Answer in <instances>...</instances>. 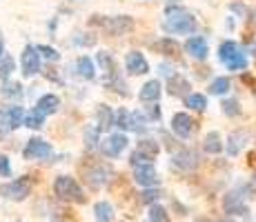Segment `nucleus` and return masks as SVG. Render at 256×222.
<instances>
[{"label": "nucleus", "mask_w": 256, "mask_h": 222, "mask_svg": "<svg viewBox=\"0 0 256 222\" xmlns=\"http://www.w3.org/2000/svg\"><path fill=\"white\" fill-rule=\"evenodd\" d=\"M196 18L190 16L187 11H172V16L163 22V31L172 36H185V33L196 31Z\"/></svg>", "instance_id": "1"}, {"label": "nucleus", "mask_w": 256, "mask_h": 222, "mask_svg": "<svg viewBox=\"0 0 256 222\" xmlns=\"http://www.w3.org/2000/svg\"><path fill=\"white\" fill-rule=\"evenodd\" d=\"M54 191H56L58 198L65 202H78V205H82L87 200V196L82 194V189L78 187V182L72 176H58L56 182H54Z\"/></svg>", "instance_id": "2"}, {"label": "nucleus", "mask_w": 256, "mask_h": 222, "mask_svg": "<svg viewBox=\"0 0 256 222\" xmlns=\"http://www.w3.org/2000/svg\"><path fill=\"white\" fill-rule=\"evenodd\" d=\"M127 145H130V140H127L125 133H112L100 142V151L110 158H116L127 149Z\"/></svg>", "instance_id": "3"}, {"label": "nucleus", "mask_w": 256, "mask_h": 222, "mask_svg": "<svg viewBox=\"0 0 256 222\" xmlns=\"http://www.w3.org/2000/svg\"><path fill=\"white\" fill-rule=\"evenodd\" d=\"M22 156L27 160H45V158L52 156V145L47 140H42V138H32L27 142V147H24Z\"/></svg>", "instance_id": "4"}, {"label": "nucleus", "mask_w": 256, "mask_h": 222, "mask_svg": "<svg viewBox=\"0 0 256 222\" xmlns=\"http://www.w3.org/2000/svg\"><path fill=\"white\" fill-rule=\"evenodd\" d=\"M29 191H32V185H29L27 178L7 182V185L0 187V194H2L4 198H9V200H24L29 196Z\"/></svg>", "instance_id": "5"}, {"label": "nucleus", "mask_w": 256, "mask_h": 222, "mask_svg": "<svg viewBox=\"0 0 256 222\" xmlns=\"http://www.w3.org/2000/svg\"><path fill=\"white\" fill-rule=\"evenodd\" d=\"M134 180L140 187H156L158 185V174H156L154 165L147 162V165H136L134 167Z\"/></svg>", "instance_id": "6"}, {"label": "nucleus", "mask_w": 256, "mask_h": 222, "mask_svg": "<svg viewBox=\"0 0 256 222\" xmlns=\"http://www.w3.org/2000/svg\"><path fill=\"white\" fill-rule=\"evenodd\" d=\"M172 131L176 133L178 138H190L192 131H194V120L190 118V113L180 111L172 118Z\"/></svg>", "instance_id": "7"}, {"label": "nucleus", "mask_w": 256, "mask_h": 222, "mask_svg": "<svg viewBox=\"0 0 256 222\" xmlns=\"http://www.w3.org/2000/svg\"><path fill=\"white\" fill-rule=\"evenodd\" d=\"M40 71V56L36 47H24L22 51V73L24 76H36Z\"/></svg>", "instance_id": "8"}, {"label": "nucleus", "mask_w": 256, "mask_h": 222, "mask_svg": "<svg viewBox=\"0 0 256 222\" xmlns=\"http://www.w3.org/2000/svg\"><path fill=\"white\" fill-rule=\"evenodd\" d=\"M125 67H127V71H130L132 76H142V73L150 71V65H147L145 56H142L140 51H132V53H127V58H125Z\"/></svg>", "instance_id": "9"}, {"label": "nucleus", "mask_w": 256, "mask_h": 222, "mask_svg": "<svg viewBox=\"0 0 256 222\" xmlns=\"http://www.w3.org/2000/svg\"><path fill=\"white\" fill-rule=\"evenodd\" d=\"M105 29L112 33V36H122V33L132 31L134 29V20L130 16H118V18H110V20L102 22Z\"/></svg>", "instance_id": "10"}, {"label": "nucleus", "mask_w": 256, "mask_h": 222, "mask_svg": "<svg viewBox=\"0 0 256 222\" xmlns=\"http://www.w3.org/2000/svg\"><path fill=\"white\" fill-rule=\"evenodd\" d=\"M185 51L190 53L192 58H196V60H203V58L208 56V40H205L203 36L190 38V40L185 42Z\"/></svg>", "instance_id": "11"}, {"label": "nucleus", "mask_w": 256, "mask_h": 222, "mask_svg": "<svg viewBox=\"0 0 256 222\" xmlns=\"http://www.w3.org/2000/svg\"><path fill=\"white\" fill-rule=\"evenodd\" d=\"M140 100L142 102H156L160 98V82L158 80H150V82H145L140 89Z\"/></svg>", "instance_id": "12"}, {"label": "nucleus", "mask_w": 256, "mask_h": 222, "mask_svg": "<svg viewBox=\"0 0 256 222\" xmlns=\"http://www.w3.org/2000/svg\"><path fill=\"white\" fill-rule=\"evenodd\" d=\"M174 165L176 167H180V169H196V165H198V158H196L194 151H190V149H185V151H180V154H176L174 156Z\"/></svg>", "instance_id": "13"}, {"label": "nucleus", "mask_w": 256, "mask_h": 222, "mask_svg": "<svg viewBox=\"0 0 256 222\" xmlns=\"http://www.w3.org/2000/svg\"><path fill=\"white\" fill-rule=\"evenodd\" d=\"M58 107H60V100H58V96H54V93H47V96H42L40 100H38L36 109L40 111V113H45V116H49V113H56Z\"/></svg>", "instance_id": "14"}, {"label": "nucleus", "mask_w": 256, "mask_h": 222, "mask_svg": "<svg viewBox=\"0 0 256 222\" xmlns=\"http://www.w3.org/2000/svg\"><path fill=\"white\" fill-rule=\"evenodd\" d=\"M85 180H87V185H90V187H94V189H100V187L107 182V169H100V167H96L94 171H87Z\"/></svg>", "instance_id": "15"}, {"label": "nucleus", "mask_w": 256, "mask_h": 222, "mask_svg": "<svg viewBox=\"0 0 256 222\" xmlns=\"http://www.w3.org/2000/svg\"><path fill=\"white\" fill-rule=\"evenodd\" d=\"M94 214H96V222H112L114 220V207L110 202H96Z\"/></svg>", "instance_id": "16"}, {"label": "nucleus", "mask_w": 256, "mask_h": 222, "mask_svg": "<svg viewBox=\"0 0 256 222\" xmlns=\"http://www.w3.org/2000/svg\"><path fill=\"white\" fill-rule=\"evenodd\" d=\"M243 145H245V133L243 131H234L232 136L228 138V142H225V149H228L230 156H236Z\"/></svg>", "instance_id": "17"}, {"label": "nucleus", "mask_w": 256, "mask_h": 222, "mask_svg": "<svg viewBox=\"0 0 256 222\" xmlns=\"http://www.w3.org/2000/svg\"><path fill=\"white\" fill-rule=\"evenodd\" d=\"M190 89V82L185 80V78H180V76H172L170 78V96H185V91Z\"/></svg>", "instance_id": "18"}, {"label": "nucleus", "mask_w": 256, "mask_h": 222, "mask_svg": "<svg viewBox=\"0 0 256 222\" xmlns=\"http://www.w3.org/2000/svg\"><path fill=\"white\" fill-rule=\"evenodd\" d=\"M203 147H205V151H208V154H220V151H223V142H220V136H218L216 131L208 133V136H205Z\"/></svg>", "instance_id": "19"}, {"label": "nucleus", "mask_w": 256, "mask_h": 222, "mask_svg": "<svg viewBox=\"0 0 256 222\" xmlns=\"http://www.w3.org/2000/svg\"><path fill=\"white\" fill-rule=\"evenodd\" d=\"M185 105L190 107V109H194V111H203L205 107H208V98H205L203 93H187Z\"/></svg>", "instance_id": "20"}, {"label": "nucleus", "mask_w": 256, "mask_h": 222, "mask_svg": "<svg viewBox=\"0 0 256 222\" xmlns=\"http://www.w3.org/2000/svg\"><path fill=\"white\" fill-rule=\"evenodd\" d=\"M24 127H29V129H40L42 127V122H45V113H40L38 109H34V111H29V113H24Z\"/></svg>", "instance_id": "21"}, {"label": "nucleus", "mask_w": 256, "mask_h": 222, "mask_svg": "<svg viewBox=\"0 0 256 222\" xmlns=\"http://www.w3.org/2000/svg\"><path fill=\"white\" fill-rule=\"evenodd\" d=\"M7 120H9V129H18L24 120V111L22 107H9L7 109Z\"/></svg>", "instance_id": "22"}, {"label": "nucleus", "mask_w": 256, "mask_h": 222, "mask_svg": "<svg viewBox=\"0 0 256 222\" xmlns=\"http://www.w3.org/2000/svg\"><path fill=\"white\" fill-rule=\"evenodd\" d=\"M76 67H78V76H82V78H85V80H92V78H94V73H96V69H94L92 60H90V58H87V56L78 58Z\"/></svg>", "instance_id": "23"}, {"label": "nucleus", "mask_w": 256, "mask_h": 222, "mask_svg": "<svg viewBox=\"0 0 256 222\" xmlns=\"http://www.w3.org/2000/svg\"><path fill=\"white\" fill-rule=\"evenodd\" d=\"M223 207H225V211H228V214H240V211L245 209L243 202H240V198H238V194H230V196H225Z\"/></svg>", "instance_id": "24"}, {"label": "nucleus", "mask_w": 256, "mask_h": 222, "mask_svg": "<svg viewBox=\"0 0 256 222\" xmlns=\"http://www.w3.org/2000/svg\"><path fill=\"white\" fill-rule=\"evenodd\" d=\"M130 129L136 131V133H145L147 131V118L142 116L140 111L130 113Z\"/></svg>", "instance_id": "25"}, {"label": "nucleus", "mask_w": 256, "mask_h": 222, "mask_svg": "<svg viewBox=\"0 0 256 222\" xmlns=\"http://www.w3.org/2000/svg\"><path fill=\"white\" fill-rule=\"evenodd\" d=\"M230 91V78L220 76V78H214L210 85V93H214V96H225V93Z\"/></svg>", "instance_id": "26"}, {"label": "nucleus", "mask_w": 256, "mask_h": 222, "mask_svg": "<svg viewBox=\"0 0 256 222\" xmlns=\"http://www.w3.org/2000/svg\"><path fill=\"white\" fill-rule=\"evenodd\" d=\"M138 154H142L145 158H150V160H154V156L158 154V145L156 142H152V140H140L138 142Z\"/></svg>", "instance_id": "27"}, {"label": "nucleus", "mask_w": 256, "mask_h": 222, "mask_svg": "<svg viewBox=\"0 0 256 222\" xmlns=\"http://www.w3.org/2000/svg\"><path fill=\"white\" fill-rule=\"evenodd\" d=\"M225 65H228L230 71H240V69H245V67H248V58H245V53L236 51L234 56L230 58L228 62H225Z\"/></svg>", "instance_id": "28"}, {"label": "nucleus", "mask_w": 256, "mask_h": 222, "mask_svg": "<svg viewBox=\"0 0 256 222\" xmlns=\"http://www.w3.org/2000/svg\"><path fill=\"white\" fill-rule=\"evenodd\" d=\"M112 118H114V113L107 105H100V109H98V129H107V127H112Z\"/></svg>", "instance_id": "29"}, {"label": "nucleus", "mask_w": 256, "mask_h": 222, "mask_svg": "<svg viewBox=\"0 0 256 222\" xmlns=\"http://www.w3.org/2000/svg\"><path fill=\"white\" fill-rule=\"evenodd\" d=\"M238 51V47H236V42H232V40H225L223 44H220V49H218V58L223 62H228L230 58L234 56V53Z\"/></svg>", "instance_id": "30"}, {"label": "nucleus", "mask_w": 256, "mask_h": 222, "mask_svg": "<svg viewBox=\"0 0 256 222\" xmlns=\"http://www.w3.org/2000/svg\"><path fill=\"white\" fill-rule=\"evenodd\" d=\"M147 222H167V211L160 205H152L150 207V218Z\"/></svg>", "instance_id": "31"}, {"label": "nucleus", "mask_w": 256, "mask_h": 222, "mask_svg": "<svg viewBox=\"0 0 256 222\" xmlns=\"http://www.w3.org/2000/svg\"><path fill=\"white\" fill-rule=\"evenodd\" d=\"M112 125L120 127V129H130V113L125 109H118L114 113V118H112Z\"/></svg>", "instance_id": "32"}, {"label": "nucleus", "mask_w": 256, "mask_h": 222, "mask_svg": "<svg viewBox=\"0 0 256 222\" xmlns=\"http://www.w3.org/2000/svg\"><path fill=\"white\" fill-rule=\"evenodd\" d=\"M14 71V60L9 56H0V78H9Z\"/></svg>", "instance_id": "33"}, {"label": "nucleus", "mask_w": 256, "mask_h": 222, "mask_svg": "<svg viewBox=\"0 0 256 222\" xmlns=\"http://www.w3.org/2000/svg\"><path fill=\"white\" fill-rule=\"evenodd\" d=\"M20 85L18 82H7V85L2 87V96H14V98H18L20 96Z\"/></svg>", "instance_id": "34"}, {"label": "nucleus", "mask_w": 256, "mask_h": 222, "mask_svg": "<svg viewBox=\"0 0 256 222\" xmlns=\"http://www.w3.org/2000/svg\"><path fill=\"white\" fill-rule=\"evenodd\" d=\"M36 51H38V53H42V56H45L47 60H58V58H60V56H58V51H56V49L47 47V44H40V47H38Z\"/></svg>", "instance_id": "35"}, {"label": "nucleus", "mask_w": 256, "mask_h": 222, "mask_svg": "<svg viewBox=\"0 0 256 222\" xmlns=\"http://www.w3.org/2000/svg\"><path fill=\"white\" fill-rule=\"evenodd\" d=\"M223 111L228 113V116H238V113H240L238 102H236V100H225L223 102Z\"/></svg>", "instance_id": "36"}, {"label": "nucleus", "mask_w": 256, "mask_h": 222, "mask_svg": "<svg viewBox=\"0 0 256 222\" xmlns=\"http://www.w3.org/2000/svg\"><path fill=\"white\" fill-rule=\"evenodd\" d=\"M0 176H2V178L12 176V165H9V158L7 156H0Z\"/></svg>", "instance_id": "37"}, {"label": "nucleus", "mask_w": 256, "mask_h": 222, "mask_svg": "<svg viewBox=\"0 0 256 222\" xmlns=\"http://www.w3.org/2000/svg\"><path fill=\"white\" fill-rule=\"evenodd\" d=\"M96 133H98V129H87V147L96 145Z\"/></svg>", "instance_id": "38"}, {"label": "nucleus", "mask_w": 256, "mask_h": 222, "mask_svg": "<svg viewBox=\"0 0 256 222\" xmlns=\"http://www.w3.org/2000/svg\"><path fill=\"white\" fill-rule=\"evenodd\" d=\"M142 196H145V198H142L145 202H152V200H158V198H160V194H158V191H145V194H142Z\"/></svg>", "instance_id": "39"}, {"label": "nucleus", "mask_w": 256, "mask_h": 222, "mask_svg": "<svg viewBox=\"0 0 256 222\" xmlns=\"http://www.w3.org/2000/svg\"><path fill=\"white\" fill-rule=\"evenodd\" d=\"M150 118H156V120H158V118H160V109H158V107H152V109H150Z\"/></svg>", "instance_id": "40"}, {"label": "nucleus", "mask_w": 256, "mask_h": 222, "mask_svg": "<svg viewBox=\"0 0 256 222\" xmlns=\"http://www.w3.org/2000/svg\"><path fill=\"white\" fill-rule=\"evenodd\" d=\"M2 51H4V47H2V42H0V56H2Z\"/></svg>", "instance_id": "41"}, {"label": "nucleus", "mask_w": 256, "mask_h": 222, "mask_svg": "<svg viewBox=\"0 0 256 222\" xmlns=\"http://www.w3.org/2000/svg\"><path fill=\"white\" fill-rule=\"evenodd\" d=\"M54 222H60V220H54Z\"/></svg>", "instance_id": "42"}]
</instances>
